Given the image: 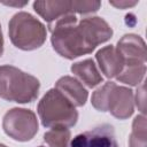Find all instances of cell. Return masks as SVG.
Segmentation results:
<instances>
[{
	"instance_id": "obj_1",
	"label": "cell",
	"mask_w": 147,
	"mask_h": 147,
	"mask_svg": "<svg viewBox=\"0 0 147 147\" xmlns=\"http://www.w3.org/2000/svg\"><path fill=\"white\" fill-rule=\"evenodd\" d=\"M48 28L53 48L69 60L92 53L98 45L108 41L113 36L110 25L98 16L78 21L75 14H67L49 23Z\"/></svg>"
},
{
	"instance_id": "obj_2",
	"label": "cell",
	"mask_w": 147,
	"mask_h": 147,
	"mask_svg": "<svg viewBox=\"0 0 147 147\" xmlns=\"http://www.w3.org/2000/svg\"><path fill=\"white\" fill-rule=\"evenodd\" d=\"M39 80L13 65H0V98L17 103H28L37 99Z\"/></svg>"
},
{
	"instance_id": "obj_3",
	"label": "cell",
	"mask_w": 147,
	"mask_h": 147,
	"mask_svg": "<svg viewBox=\"0 0 147 147\" xmlns=\"http://www.w3.org/2000/svg\"><path fill=\"white\" fill-rule=\"evenodd\" d=\"M38 115L45 127H71L77 123L76 107L56 88L46 92L38 103Z\"/></svg>"
},
{
	"instance_id": "obj_4",
	"label": "cell",
	"mask_w": 147,
	"mask_h": 147,
	"mask_svg": "<svg viewBox=\"0 0 147 147\" xmlns=\"http://www.w3.org/2000/svg\"><path fill=\"white\" fill-rule=\"evenodd\" d=\"M92 106L100 111H109L118 119L129 118L134 111L133 91L107 82L92 94Z\"/></svg>"
},
{
	"instance_id": "obj_5",
	"label": "cell",
	"mask_w": 147,
	"mask_h": 147,
	"mask_svg": "<svg viewBox=\"0 0 147 147\" xmlns=\"http://www.w3.org/2000/svg\"><path fill=\"white\" fill-rule=\"evenodd\" d=\"M8 33L13 45L23 51L37 49L46 40L45 25L26 11H18L10 18Z\"/></svg>"
},
{
	"instance_id": "obj_6",
	"label": "cell",
	"mask_w": 147,
	"mask_h": 147,
	"mask_svg": "<svg viewBox=\"0 0 147 147\" xmlns=\"http://www.w3.org/2000/svg\"><path fill=\"white\" fill-rule=\"evenodd\" d=\"M2 129L14 140L29 141L38 132V119L30 109L13 108L3 116Z\"/></svg>"
},
{
	"instance_id": "obj_7",
	"label": "cell",
	"mask_w": 147,
	"mask_h": 147,
	"mask_svg": "<svg viewBox=\"0 0 147 147\" xmlns=\"http://www.w3.org/2000/svg\"><path fill=\"white\" fill-rule=\"evenodd\" d=\"M70 147H118V144L113 126L103 124L76 136L70 141Z\"/></svg>"
},
{
	"instance_id": "obj_8",
	"label": "cell",
	"mask_w": 147,
	"mask_h": 147,
	"mask_svg": "<svg viewBox=\"0 0 147 147\" xmlns=\"http://www.w3.org/2000/svg\"><path fill=\"white\" fill-rule=\"evenodd\" d=\"M125 65H144L146 63V44L137 34L123 36L116 47Z\"/></svg>"
},
{
	"instance_id": "obj_9",
	"label": "cell",
	"mask_w": 147,
	"mask_h": 147,
	"mask_svg": "<svg viewBox=\"0 0 147 147\" xmlns=\"http://www.w3.org/2000/svg\"><path fill=\"white\" fill-rule=\"evenodd\" d=\"M95 57L100 70L102 71V74H105L107 78L117 77L123 70L124 61L117 52L116 47H114L113 45L99 49Z\"/></svg>"
},
{
	"instance_id": "obj_10",
	"label": "cell",
	"mask_w": 147,
	"mask_h": 147,
	"mask_svg": "<svg viewBox=\"0 0 147 147\" xmlns=\"http://www.w3.org/2000/svg\"><path fill=\"white\" fill-rule=\"evenodd\" d=\"M55 88L61 94H63L75 107L84 106L88 96V93L83 84L71 76L61 77L56 82Z\"/></svg>"
},
{
	"instance_id": "obj_11",
	"label": "cell",
	"mask_w": 147,
	"mask_h": 147,
	"mask_svg": "<svg viewBox=\"0 0 147 147\" xmlns=\"http://www.w3.org/2000/svg\"><path fill=\"white\" fill-rule=\"evenodd\" d=\"M33 9L48 24L67 14H74L71 1H36L33 2Z\"/></svg>"
},
{
	"instance_id": "obj_12",
	"label": "cell",
	"mask_w": 147,
	"mask_h": 147,
	"mask_svg": "<svg viewBox=\"0 0 147 147\" xmlns=\"http://www.w3.org/2000/svg\"><path fill=\"white\" fill-rule=\"evenodd\" d=\"M71 72L76 75L87 87H95L102 83V76L99 72L94 61L92 59H86L76 62L71 65Z\"/></svg>"
},
{
	"instance_id": "obj_13",
	"label": "cell",
	"mask_w": 147,
	"mask_h": 147,
	"mask_svg": "<svg viewBox=\"0 0 147 147\" xmlns=\"http://www.w3.org/2000/svg\"><path fill=\"white\" fill-rule=\"evenodd\" d=\"M146 74V64L144 65H125L123 67V70L121 74L116 77L118 82L136 86L139 85Z\"/></svg>"
},
{
	"instance_id": "obj_14",
	"label": "cell",
	"mask_w": 147,
	"mask_h": 147,
	"mask_svg": "<svg viewBox=\"0 0 147 147\" xmlns=\"http://www.w3.org/2000/svg\"><path fill=\"white\" fill-rule=\"evenodd\" d=\"M71 133L67 127H54L44 134L48 147H70Z\"/></svg>"
},
{
	"instance_id": "obj_15",
	"label": "cell",
	"mask_w": 147,
	"mask_h": 147,
	"mask_svg": "<svg viewBox=\"0 0 147 147\" xmlns=\"http://www.w3.org/2000/svg\"><path fill=\"white\" fill-rule=\"evenodd\" d=\"M146 118L144 115L137 116L132 123V132L129 138L130 147H146Z\"/></svg>"
},
{
	"instance_id": "obj_16",
	"label": "cell",
	"mask_w": 147,
	"mask_h": 147,
	"mask_svg": "<svg viewBox=\"0 0 147 147\" xmlns=\"http://www.w3.org/2000/svg\"><path fill=\"white\" fill-rule=\"evenodd\" d=\"M72 5V13H78V14H88V13H94L96 11L101 2L100 1H71Z\"/></svg>"
},
{
	"instance_id": "obj_17",
	"label": "cell",
	"mask_w": 147,
	"mask_h": 147,
	"mask_svg": "<svg viewBox=\"0 0 147 147\" xmlns=\"http://www.w3.org/2000/svg\"><path fill=\"white\" fill-rule=\"evenodd\" d=\"M136 102L137 106L139 107L140 111L144 114L145 113V84H142L140 86V88L137 91V95H136Z\"/></svg>"
},
{
	"instance_id": "obj_18",
	"label": "cell",
	"mask_w": 147,
	"mask_h": 147,
	"mask_svg": "<svg viewBox=\"0 0 147 147\" xmlns=\"http://www.w3.org/2000/svg\"><path fill=\"white\" fill-rule=\"evenodd\" d=\"M109 3H110L111 6H114V7H116V8L124 9V8L132 7V6L137 5V1H110Z\"/></svg>"
},
{
	"instance_id": "obj_19",
	"label": "cell",
	"mask_w": 147,
	"mask_h": 147,
	"mask_svg": "<svg viewBox=\"0 0 147 147\" xmlns=\"http://www.w3.org/2000/svg\"><path fill=\"white\" fill-rule=\"evenodd\" d=\"M3 53V36H2V30H1V25H0V56Z\"/></svg>"
},
{
	"instance_id": "obj_20",
	"label": "cell",
	"mask_w": 147,
	"mask_h": 147,
	"mask_svg": "<svg viewBox=\"0 0 147 147\" xmlns=\"http://www.w3.org/2000/svg\"><path fill=\"white\" fill-rule=\"evenodd\" d=\"M0 147H7V146H5V145H2V144H0Z\"/></svg>"
},
{
	"instance_id": "obj_21",
	"label": "cell",
	"mask_w": 147,
	"mask_h": 147,
	"mask_svg": "<svg viewBox=\"0 0 147 147\" xmlns=\"http://www.w3.org/2000/svg\"><path fill=\"white\" fill-rule=\"evenodd\" d=\"M39 147H44V146H39Z\"/></svg>"
}]
</instances>
